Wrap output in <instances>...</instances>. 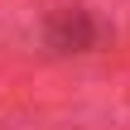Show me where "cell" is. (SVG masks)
<instances>
[{"mask_svg":"<svg viewBox=\"0 0 130 130\" xmlns=\"http://www.w3.org/2000/svg\"><path fill=\"white\" fill-rule=\"evenodd\" d=\"M101 39V24L92 19V10L82 5H58L48 19H43V43L58 48V53H92Z\"/></svg>","mask_w":130,"mask_h":130,"instance_id":"obj_1","label":"cell"}]
</instances>
